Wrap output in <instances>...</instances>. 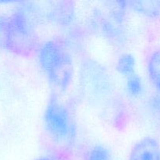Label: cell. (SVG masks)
<instances>
[{
  "mask_svg": "<svg viewBox=\"0 0 160 160\" xmlns=\"http://www.w3.org/2000/svg\"><path fill=\"white\" fill-rule=\"evenodd\" d=\"M147 72L150 81L158 95L156 98L157 102L160 105V49L154 50L148 56Z\"/></svg>",
  "mask_w": 160,
  "mask_h": 160,
  "instance_id": "obj_6",
  "label": "cell"
},
{
  "mask_svg": "<svg viewBox=\"0 0 160 160\" xmlns=\"http://www.w3.org/2000/svg\"><path fill=\"white\" fill-rule=\"evenodd\" d=\"M43 123L47 136L62 151L73 146L77 138L74 118L68 106L52 94L45 107Z\"/></svg>",
  "mask_w": 160,
  "mask_h": 160,
  "instance_id": "obj_2",
  "label": "cell"
},
{
  "mask_svg": "<svg viewBox=\"0 0 160 160\" xmlns=\"http://www.w3.org/2000/svg\"><path fill=\"white\" fill-rule=\"evenodd\" d=\"M126 3L130 9L141 15L153 20H160V1L159 0H137L127 2Z\"/></svg>",
  "mask_w": 160,
  "mask_h": 160,
  "instance_id": "obj_5",
  "label": "cell"
},
{
  "mask_svg": "<svg viewBox=\"0 0 160 160\" xmlns=\"http://www.w3.org/2000/svg\"><path fill=\"white\" fill-rule=\"evenodd\" d=\"M129 160H160V145L156 139L147 137L134 145Z\"/></svg>",
  "mask_w": 160,
  "mask_h": 160,
  "instance_id": "obj_4",
  "label": "cell"
},
{
  "mask_svg": "<svg viewBox=\"0 0 160 160\" xmlns=\"http://www.w3.org/2000/svg\"><path fill=\"white\" fill-rule=\"evenodd\" d=\"M87 160H111V156L106 148L95 146L89 152Z\"/></svg>",
  "mask_w": 160,
  "mask_h": 160,
  "instance_id": "obj_9",
  "label": "cell"
},
{
  "mask_svg": "<svg viewBox=\"0 0 160 160\" xmlns=\"http://www.w3.org/2000/svg\"><path fill=\"white\" fill-rule=\"evenodd\" d=\"M128 82H127V88L129 92V93L132 95H140L142 91V84L140 78L135 73L128 76Z\"/></svg>",
  "mask_w": 160,
  "mask_h": 160,
  "instance_id": "obj_8",
  "label": "cell"
},
{
  "mask_svg": "<svg viewBox=\"0 0 160 160\" xmlns=\"http://www.w3.org/2000/svg\"><path fill=\"white\" fill-rule=\"evenodd\" d=\"M41 67L55 95L66 92L71 84L74 73L72 56L60 42L48 41L38 52Z\"/></svg>",
  "mask_w": 160,
  "mask_h": 160,
  "instance_id": "obj_1",
  "label": "cell"
},
{
  "mask_svg": "<svg viewBox=\"0 0 160 160\" xmlns=\"http://www.w3.org/2000/svg\"><path fill=\"white\" fill-rule=\"evenodd\" d=\"M134 67H135V61L131 55H123L117 62V70L120 73L125 75L127 78L135 73Z\"/></svg>",
  "mask_w": 160,
  "mask_h": 160,
  "instance_id": "obj_7",
  "label": "cell"
},
{
  "mask_svg": "<svg viewBox=\"0 0 160 160\" xmlns=\"http://www.w3.org/2000/svg\"><path fill=\"white\" fill-rule=\"evenodd\" d=\"M42 45L23 9H19L8 16L5 50L19 56L31 57L38 54Z\"/></svg>",
  "mask_w": 160,
  "mask_h": 160,
  "instance_id": "obj_3",
  "label": "cell"
},
{
  "mask_svg": "<svg viewBox=\"0 0 160 160\" xmlns=\"http://www.w3.org/2000/svg\"><path fill=\"white\" fill-rule=\"evenodd\" d=\"M35 160H62L60 157L56 156H45L39 157Z\"/></svg>",
  "mask_w": 160,
  "mask_h": 160,
  "instance_id": "obj_11",
  "label": "cell"
},
{
  "mask_svg": "<svg viewBox=\"0 0 160 160\" xmlns=\"http://www.w3.org/2000/svg\"><path fill=\"white\" fill-rule=\"evenodd\" d=\"M8 16H4L0 12V50H5L7 34Z\"/></svg>",
  "mask_w": 160,
  "mask_h": 160,
  "instance_id": "obj_10",
  "label": "cell"
}]
</instances>
